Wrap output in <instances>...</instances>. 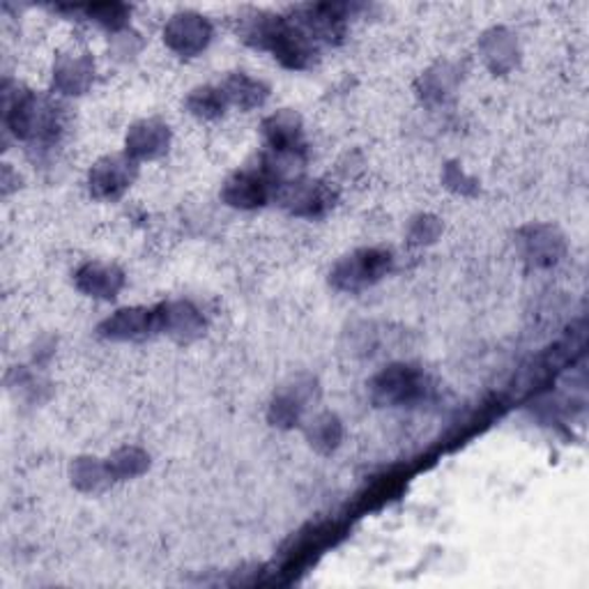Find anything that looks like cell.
Instances as JSON below:
<instances>
[{"mask_svg":"<svg viewBox=\"0 0 589 589\" xmlns=\"http://www.w3.org/2000/svg\"><path fill=\"white\" fill-rule=\"evenodd\" d=\"M6 122L21 141H31L40 146L56 143L63 131V109L51 97H40L21 86L6 82Z\"/></svg>","mask_w":589,"mask_h":589,"instance_id":"obj_1","label":"cell"},{"mask_svg":"<svg viewBox=\"0 0 589 589\" xmlns=\"http://www.w3.org/2000/svg\"><path fill=\"white\" fill-rule=\"evenodd\" d=\"M347 532V525L341 521H323L304 527L302 532L286 544L281 550V559L277 565V571H272L275 585H290L298 580L311 565L325 555L332 546H336Z\"/></svg>","mask_w":589,"mask_h":589,"instance_id":"obj_2","label":"cell"},{"mask_svg":"<svg viewBox=\"0 0 589 589\" xmlns=\"http://www.w3.org/2000/svg\"><path fill=\"white\" fill-rule=\"evenodd\" d=\"M371 400L378 408L415 406L428 394V378L419 366L389 364L368 383Z\"/></svg>","mask_w":589,"mask_h":589,"instance_id":"obj_3","label":"cell"},{"mask_svg":"<svg viewBox=\"0 0 589 589\" xmlns=\"http://www.w3.org/2000/svg\"><path fill=\"white\" fill-rule=\"evenodd\" d=\"M392 270V254L385 249H357L343 256L330 272V283L341 292H360L376 286Z\"/></svg>","mask_w":589,"mask_h":589,"instance_id":"obj_4","label":"cell"},{"mask_svg":"<svg viewBox=\"0 0 589 589\" xmlns=\"http://www.w3.org/2000/svg\"><path fill=\"white\" fill-rule=\"evenodd\" d=\"M318 398H320V385L313 376H309V373L294 376L286 385H281V389L275 394L270 410H267V421L288 431V428L302 424L304 413Z\"/></svg>","mask_w":589,"mask_h":589,"instance_id":"obj_5","label":"cell"},{"mask_svg":"<svg viewBox=\"0 0 589 589\" xmlns=\"http://www.w3.org/2000/svg\"><path fill=\"white\" fill-rule=\"evenodd\" d=\"M275 194H277V201L290 214H294V217H307V219L323 217V214L330 212L336 201V194L328 182L307 180V178H300L290 184L279 186Z\"/></svg>","mask_w":589,"mask_h":589,"instance_id":"obj_6","label":"cell"},{"mask_svg":"<svg viewBox=\"0 0 589 589\" xmlns=\"http://www.w3.org/2000/svg\"><path fill=\"white\" fill-rule=\"evenodd\" d=\"M139 175L137 159L129 154L101 157L88 175L90 194L99 201H118Z\"/></svg>","mask_w":589,"mask_h":589,"instance_id":"obj_7","label":"cell"},{"mask_svg":"<svg viewBox=\"0 0 589 589\" xmlns=\"http://www.w3.org/2000/svg\"><path fill=\"white\" fill-rule=\"evenodd\" d=\"M212 40V23L199 12H178L164 25V42L178 56L194 58Z\"/></svg>","mask_w":589,"mask_h":589,"instance_id":"obj_8","label":"cell"},{"mask_svg":"<svg viewBox=\"0 0 589 589\" xmlns=\"http://www.w3.org/2000/svg\"><path fill=\"white\" fill-rule=\"evenodd\" d=\"M157 332L169 334L178 343H192L203 336L205 318L192 302H167L157 309Z\"/></svg>","mask_w":589,"mask_h":589,"instance_id":"obj_9","label":"cell"},{"mask_svg":"<svg viewBox=\"0 0 589 589\" xmlns=\"http://www.w3.org/2000/svg\"><path fill=\"white\" fill-rule=\"evenodd\" d=\"M106 341H143L157 332V311L146 307H127L106 318L97 328Z\"/></svg>","mask_w":589,"mask_h":589,"instance_id":"obj_10","label":"cell"},{"mask_svg":"<svg viewBox=\"0 0 589 589\" xmlns=\"http://www.w3.org/2000/svg\"><path fill=\"white\" fill-rule=\"evenodd\" d=\"M275 196V186L260 171H239L224 182L222 199L237 210L263 207Z\"/></svg>","mask_w":589,"mask_h":589,"instance_id":"obj_11","label":"cell"},{"mask_svg":"<svg viewBox=\"0 0 589 589\" xmlns=\"http://www.w3.org/2000/svg\"><path fill=\"white\" fill-rule=\"evenodd\" d=\"M171 146V129L167 122L157 118H146L139 120L137 125H131L125 139L127 154L131 159H159L167 154Z\"/></svg>","mask_w":589,"mask_h":589,"instance_id":"obj_12","label":"cell"},{"mask_svg":"<svg viewBox=\"0 0 589 589\" xmlns=\"http://www.w3.org/2000/svg\"><path fill=\"white\" fill-rule=\"evenodd\" d=\"M521 249L534 267H553L565 256V237L553 226L532 224L521 231Z\"/></svg>","mask_w":589,"mask_h":589,"instance_id":"obj_13","label":"cell"},{"mask_svg":"<svg viewBox=\"0 0 589 589\" xmlns=\"http://www.w3.org/2000/svg\"><path fill=\"white\" fill-rule=\"evenodd\" d=\"M76 288L95 300H114L125 288V272L109 263H86L74 277Z\"/></svg>","mask_w":589,"mask_h":589,"instance_id":"obj_14","label":"cell"},{"mask_svg":"<svg viewBox=\"0 0 589 589\" xmlns=\"http://www.w3.org/2000/svg\"><path fill=\"white\" fill-rule=\"evenodd\" d=\"M263 133H265V141H267V150L307 152L302 118L290 109L277 111L275 116L267 118L263 122Z\"/></svg>","mask_w":589,"mask_h":589,"instance_id":"obj_15","label":"cell"},{"mask_svg":"<svg viewBox=\"0 0 589 589\" xmlns=\"http://www.w3.org/2000/svg\"><path fill=\"white\" fill-rule=\"evenodd\" d=\"M95 78V63L88 53H63L53 67V86L63 95H84Z\"/></svg>","mask_w":589,"mask_h":589,"instance_id":"obj_16","label":"cell"},{"mask_svg":"<svg viewBox=\"0 0 589 589\" xmlns=\"http://www.w3.org/2000/svg\"><path fill=\"white\" fill-rule=\"evenodd\" d=\"M408 470L406 468H396L389 470L381 476H376V481H371V484L364 489V493L357 495V502L353 506L355 514H368V512H376V508L389 504L392 500H396L400 493H404L406 484H408Z\"/></svg>","mask_w":589,"mask_h":589,"instance_id":"obj_17","label":"cell"},{"mask_svg":"<svg viewBox=\"0 0 589 589\" xmlns=\"http://www.w3.org/2000/svg\"><path fill=\"white\" fill-rule=\"evenodd\" d=\"M481 53H484L486 65L495 74L512 72L518 63L516 38L506 29H493L484 38H481Z\"/></svg>","mask_w":589,"mask_h":589,"instance_id":"obj_18","label":"cell"},{"mask_svg":"<svg viewBox=\"0 0 589 589\" xmlns=\"http://www.w3.org/2000/svg\"><path fill=\"white\" fill-rule=\"evenodd\" d=\"M219 88H222L226 101L237 106V109H243V111L258 109V106L265 104L267 95H270V88H267L263 82H256V78H251L245 72L231 74Z\"/></svg>","mask_w":589,"mask_h":589,"instance_id":"obj_19","label":"cell"},{"mask_svg":"<svg viewBox=\"0 0 589 589\" xmlns=\"http://www.w3.org/2000/svg\"><path fill=\"white\" fill-rule=\"evenodd\" d=\"M72 484L84 493H101L114 484V476L106 461L82 457L72 463Z\"/></svg>","mask_w":589,"mask_h":589,"instance_id":"obj_20","label":"cell"},{"mask_svg":"<svg viewBox=\"0 0 589 589\" xmlns=\"http://www.w3.org/2000/svg\"><path fill=\"white\" fill-rule=\"evenodd\" d=\"M307 440L318 453H332L343 440V424L332 413H320L307 424Z\"/></svg>","mask_w":589,"mask_h":589,"instance_id":"obj_21","label":"cell"},{"mask_svg":"<svg viewBox=\"0 0 589 589\" xmlns=\"http://www.w3.org/2000/svg\"><path fill=\"white\" fill-rule=\"evenodd\" d=\"M106 468H109L114 481L133 479L150 468V457L139 447H122L106 461Z\"/></svg>","mask_w":589,"mask_h":589,"instance_id":"obj_22","label":"cell"},{"mask_svg":"<svg viewBox=\"0 0 589 589\" xmlns=\"http://www.w3.org/2000/svg\"><path fill=\"white\" fill-rule=\"evenodd\" d=\"M226 106L228 101L222 88H214V86L196 88L190 93V97H186V109H190V114L201 120H214V118L224 116Z\"/></svg>","mask_w":589,"mask_h":589,"instance_id":"obj_23","label":"cell"},{"mask_svg":"<svg viewBox=\"0 0 589 589\" xmlns=\"http://www.w3.org/2000/svg\"><path fill=\"white\" fill-rule=\"evenodd\" d=\"M84 12L90 21L99 23L101 29L111 31V33H120L122 29H127V23H129V8L122 3H97V6L84 8Z\"/></svg>","mask_w":589,"mask_h":589,"instance_id":"obj_24","label":"cell"},{"mask_svg":"<svg viewBox=\"0 0 589 589\" xmlns=\"http://www.w3.org/2000/svg\"><path fill=\"white\" fill-rule=\"evenodd\" d=\"M453 82H457V78L451 76V69L449 65H440L438 69H431V72H426L421 76V97L424 99H442L451 88H453Z\"/></svg>","mask_w":589,"mask_h":589,"instance_id":"obj_25","label":"cell"},{"mask_svg":"<svg viewBox=\"0 0 589 589\" xmlns=\"http://www.w3.org/2000/svg\"><path fill=\"white\" fill-rule=\"evenodd\" d=\"M440 233H442V222L433 217V214H421V217H417L410 224L408 237L413 245H431L440 237Z\"/></svg>","mask_w":589,"mask_h":589,"instance_id":"obj_26","label":"cell"}]
</instances>
